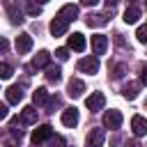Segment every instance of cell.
<instances>
[{
  "label": "cell",
  "instance_id": "obj_2",
  "mask_svg": "<svg viewBox=\"0 0 147 147\" xmlns=\"http://www.w3.org/2000/svg\"><path fill=\"white\" fill-rule=\"evenodd\" d=\"M2 2H5L7 14H9V21H11L14 25L23 23V14H21V9H18V0H2Z\"/></svg>",
  "mask_w": 147,
  "mask_h": 147
},
{
  "label": "cell",
  "instance_id": "obj_15",
  "mask_svg": "<svg viewBox=\"0 0 147 147\" xmlns=\"http://www.w3.org/2000/svg\"><path fill=\"white\" fill-rule=\"evenodd\" d=\"M62 124L64 126H76L78 124V110L76 108H64L62 110Z\"/></svg>",
  "mask_w": 147,
  "mask_h": 147
},
{
  "label": "cell",
  "instance_id": "obj_20",
  "mask_svg": "<svg viewBox=\"0 0 147 147\" xmlns=\"http://www.w3.org/2000/svg\"><path fill=\"white\" fill-rule=\"evenodd\" d=\"M138 90H140V83H129V85H124V90H122V94H124V99H129V101H133V99L138 96Z\"/></svg>",
  "mask_w": 147,
  "mask_h": 147
},
{
  "label": "cell",
  "instance_id": "obj_14",
  "mask_svg": "<svg viewBox=\"0 0 147 147\" xmlns=\"http://www.w3.org/2000/svg\"><path fill=\"white\" fill-rule=\"evenodd\" d=\"M37 117H39V113H37L34 106H25V108L21 110V122H23V124H34Z\"/></svg>",
  "mask_w": 147,
  "mask_h": 147
},
{
  "label": "cell",
  "instance_id": "obj_1",
  "mask_svg": "<svg viewBox=\"0 0 147 147\" xmlns=\"http://www.w3.org/2000/svg\"><path fill=\"white\" fill-rule=\"evenodd\" d=\"M103 126L117 131V129L122 126V113H119V110H106V113H103Z\"/></svg>",
  "mask_w": 147,
  "mask_h": 147
},
{
  "label": "cell",
  "instance_id": "obj_27",
  "mask_svg": "<svg viewBox=\"0 0 147 147\" xmlns=\"http://www.w3.org/2000/svg\"><path fill=\"white\" fill-rule=\"evenodd\" d=\"M51 147H64V138L62 136H51Z\"/></svg>",
  "mask_w": 147,
  "mask_h": 147
},
{
  "label": "cell",
  "instance_id": "obj_31",
  "mask_svg": "<svg viewBox=\"0 0 147 147\" xmlns=\"http://www.w3.org/2000/svg\"><path fill=\"white\" fill-rule=\"evenodd\" d=\"M7 51H9V41L5 37H0V53H7Z\"/></svg>",
  "mask_w": 147,
  "mask_h": 147
},
{
  "label": "cell",
  "instance_id": "obj_12",
  "mask_svg": "<svg viewBox=\"0 0 147 147\" xmlns=\"http://www.w3.org/2000/svg\"><path fill=\"white\" fill-rule=\"evenodd\" d=\"M32 48V37L28 34V32H23V34H18L16 37V51L23 55V53H28Z\"/></svg>",
  "mask_w": 147,
  "mask_h": 147
},
{
  "label": "cell",
  "instance_id": "obj_33",
  "mask_svg": "<svg viewBox=\"0 0 147 147\" xmlns=\"http://www.w3.org/2000/svg\"><path fill=\"white\" fill-rule=\"evenodd\" d=\"M9 115V110H7V103H0V119H5Z\"/></svg>",
  "mask_w": 147,
  "mask_h": 147
},
{
  "label": "cell",
  "instance_id": "obj_4",
  "mask_svg": "<svg viewBox=\"0 0 147 147\" xmlns=\"http://www.w3.org/2000/svg\"><path fill=\"white\" fill-rule=\"evenodd\" d=\"M51 136H53V126H51V124H41V126H37V129L32 131V142H34V145H41V142H46Z\"/></svg>",
  "mask_w": 147,
  "mask_h": 147
},
{
  "label": "cell",
  "instance_id": "obj_25",
  "mask_svg": "<svg viewBox=\"0 0 147 147\" xmlns=\"http://www.w3.org/2000/svg\"><path fill=\"white\" fill-rule=\"evenodd\" d=\"M9 131H11V136L14 138H23V129H18V119H11V126H9Z\"/></svg>",
  "mask_w": 147,
  "mask_h": 147
},
{
  "label": "cell",
  "instance_id": "obj_19",
  "mask_svg": "<svg viewBox=\"0 0 147 147\" xmlns=\"http://www.w3.org/2000/svg\"><path fill=\"white\" fill-rule=\"evenodd\" d=\"M48 99H51V96H48L46 87H37V90L32 92V101H34V106H44Z\"/></svg>",
  "mask_w": 147,
  "mask_h": 147
},
{
  "label": "cell",
  "instance_id": "obj_21",
  "mask_svg": "<svg viewBox=\"0 0 147 147\" xmlns=\"http://www.w3.org/2000/svg\"><path fill=\"white\" fill-rule=\"evenodd\" d=\"M64 32H67V25H64L60 18H53V21H51V34H53V37H62Z\"/></svg>",
  "mask_w": 147,
  "mask_h": 147
},
{
  "label": "cell",
  "instance_id": "obj_9",
  "mask_svg": "<svg viewBox=\"0 0 147 147\" xmlns=\"http://www.w3.org/2000/svg\"><path fill=\"white\" fill-rule=\"evenodd\" d=\"M103 138H106L103 129H92V131L87 133L85 142H87V147H103Z\"/></svg>",
  "mask_w": 147,
  "mask_h": 147
},
{
  "label": "cell",
  "instance_id": "obj_34",
  "mask_svg": "<svg viewBox=\"0 0 147 147\" xmlns=\"http://www.w3.org/2000/svg\"><path fill=\"white\" fill-rule=\"evenodd\" d=\"M124 147H142V145H140L138 140H126V142H124Z\"/></svg>",
  "mask_w": 147,
  "mask_h": 147
},
{
  "label": "cell",
  "instance_id": "obj_7",
  "mask_svg": "<svg viewBox=\"0 0 147 147\" xmlns=\"http://www.w3.org/2000/svg\"><path fill=\"white\" fill-rule=\"evenodd\" d=\"M103 103H106V96L101 94V92H92L87 99H85V106L92 110V113H96V110H101L103 108Z\"/></svg>",
  "mask_w": 147,
  "mask_h": 147
},
{
  "label": "cell",
  "instance_id": "obj_24",
  "mask_svg": "<svg viewBox=\"0 0 147 147\" xmlns=\"http://www.w3.org/2000/svg\"><path fill=\"white\" fill-rule=\"evenodd\" d=\"M11 74H14L11 64H7V62H0V78H2V80H7V78H11Z\"/></svg>",
  "mask_w": 147,
  "mask_h": 147
},
{
  "label": "cell",
  "instance_id": "obj_3",
  "mask_svg": "<svg viewBox=\"0 0 147 147\" xmlns=\"http://www.w3.org/2000/svg\"><path fill=\"white\" fill-rule=\"evenodd\" d=\"M55 18H60L64 25H69L71 21H76V18H78V7H76V5H64V7L57 11V16H55Z\"/></svg>",
  "mask_w": 147,
  "mask_h": 147
},
{
  "label": "cell",
  "instance_id": "obj_22",
  "mask_svg": "<svg viewBox=\"0 0 147 147\" xmlns=\"http://www.w3.org/2000/svg\"><path fill=\"white\" fill-rule=\"evenodd\" d=\"M46 80H48V83H60V80H62L60 67H48V69H46Z\"/></svg>",
  "mask_w": 147,
  "mask_h": 147
},
{
  "label": "cell",
  "instance_id": "obj_8",
  "mask_svg": "<svg viewBox=\"0 0 147 147\" xmlns=\"http://www.w3.org/2000/svg\"><path fill=\"white\" fill-rule=\"evenodd\" d=\"M108 48V37L106 34H92V51H94V57L96 55H103Z\"/></svg>",
  "mask_w": 147,
  "mask_h": 147
},
{
  "label": "cell",
  "instance_id": "obj_17",
  "mask_svg": "<svg viewBox=\"0 0 147 147\" xmlns=\"http://www.w3.org/2000/svg\"><path fill=\"white\" fill-rule=\"evenodd\" d=\"M138 18H140V7H138L136 2H131V5L126 7V11H124V21L131 25V23H138Z\"/></svg>",
  "mask_w": 147,
  "mask_h": 147
},
{
  "label": "cell",
  "instance_id": "obj_23",
  "mask_svg": "<svg viewBox=\"0 0 147 147\" xmlns=\"http://www.w3.org/2000/svg\"><path fill=\"white\" fill-rule=\"evenodd\" d=\"M25 14H30V16H39V14H41V5H37L34 0H25Z\"/></svg>",
  "mask_w": 147,
  "mask_h": 147
},
{
  "label": "cell",
  "instance_id": "obj_29",
  "mask_svg": "<svg viewBox=\"0 0 147 147\" xmlns=\"http://www.w3.org/2000/svg\"><path fill=\"white\" fill-rule=\"evenodd\" d=\"M46 103H48V108H51V113H53V110H55V108L60 106V96H55V99H48Z\"/></svg>",
  "mask_w": 147,
  "mask_h": 147
},
{
  "label": "cell",
  "instance_id": "obj_6",
  "mask_svg": "<svg viewBox=\"0 0 147 147\" xmlns=\"http://www.w3.org/2000/svg\"><path fill=\"white\" fill-rule=\"evenodd\" d=\"M78 69H80L83 74H96V71H99V60H96L94 55H87V57L78 60Z\"/></svg>",
  "mask_w": 147,
  "mask_h": 147
},
{
  "label": "cell",
  "instance_id": "obj_35",
  "mask_svg": "<svg viewBox=\"0 0 147 147\" xmlns=\"http://www.w3.org/2000/svg\"><path fill=\"white\" fill-rule=\"evenodd\" d=\"M99 0H80V5H85V7H94Z\"/></svg>",
  "mask_w": 147,
  "mask_h": 147
},
{
  "label": "cell",
  "instance_id": "obj_5",
  "mask_svg": "<svg viewBox=\"0 0 147 147\" xmlns=\"http://www.w3.org/2000/svg\"><path fill=\"white\" fill-rule=\"evenodd\" d=\"M108 16H113V9H108L106 14H87L85 16V23L90 28H101V25L108 23Z\"/></svg>",
  "mask_w": 147,
  "mask_h": 147
},
{
  "label": "cell",
  "instance_id": "obj_10",
  "mask_svg": "<svg viewBox=\"0 0 147 147\" xmlns=\"http://www.w3.org/2000/svg\"><path fill=\"white\" fill-rule=\"evenodd\" d=\"M83 92H85V83L80 78H71L69 85H67V94L74 96V99H78V96H83Z\"/></svg>",
  "mask_w": 147,
  "mask_h": 147
},
{
  "label": "cell",
  "instance_id": "obj_30",
  "mask_svg": "<svg viewBox=\"0 0 147 147\" xmlns=\"http://www.w3.org/2000/svg\"><path fill=\"white\" fill-rule=\"evenodd\" d=\"M124 71H126V67H124V64H119V67H115V74H113V76H115V78H122V76H124Z\"/></svg>",
  "mask_w": 147,
  "mask_h": 147
},
{
  "label": "cell",
  "instance_id": "obj_32",
  "mask_svg": "<svg viewBox=\"0 0 147 147\" xmlns=\"http://www.w3.org/2000/svg\"><path fill=\"white\" fill-rule=\"evenodd\" d=\"M140 83H147V67H140Z\"/></svg>",
  "mask_w": 147,
  "mask_h": 147
},
{
  "label": "cell",
  "instance_id": "obj_36",
  "mask_svg": "<svg viewBox=\"0 0 147 147\" xmlns=\"http://www.w3.org/2000/svg\"><path fill=\"white\" fill-rule=\"evenodd\" d=\"M34 2H37V5H44V2H48V0H34Z\"/></svg>",
  "mask_w": 147,
  "mask_h": 147
},
{
  "label": "cell",
  "instance_id": "obj_13",
  "mask_svg": "<svg viewBox=\"0 0 147 147\" xmlns=\"http://www.w3.org/2000/svg\"><path fill=\"white\" fill-rule=\"evenodd\" d=\"M48 62H51V53H48V51H39V53L34 55V60H32L30 69H41V67H48Z\"/></svg>",
  "mask_w": 147,
  "mask_h": 147
},
{
  "label": "cell",
  "instance_id": "obj_11",
  "mask_svg": "<svg viewBox=\"0 0 147 147\" xmlns=\"http://www.w3.org/2000/svg\"><path fill=\"white\" fill-rule=\"evenodd\" d=\"M67 41H69V48H71V51H78V53H80V51H85V46H87V41H85V37H83L80 32L69 34V39H67Z\"/></svg>",
  "mask_w": 147,
  "mask_h": 147
},
{
  "label": "cell",
  "instance_id": "obj_26",
  "mask_svg": "<svg viewBox=\"0 0 147 147\" xmlns=\"http://www.w3.org/2000/svg\"><path fill=\"white\" fill-rule=\"evenodd\" d=\"M136 39H138L140 44L147 41V28H145V25H138V30H136Z\"/></svg>",
  "mask_w": 147,
  "mask_h": 147
},
{
  "label": "cell",
  "instance_id": "obj_16",
  "mask_svg": "<svg viewBox=\"0 0 147 147\" xmlns=\"http://www.w3.org/2000/svg\"><path fill=\"white\" fill-rule=\"evenodd\" d=\"M131 129H133L136 136H145V133H147V122H145V117H142V115H133Z\"/></svg>",
  "mask_w": 147,
  "mask_h": 147
},
{
  "label": "cell",
  "instance_id": "obj_18",
  "mask_svg": "<svg viewBox=\"0 0 147 147\" xmlns=\"http://www.w3.org/2000/svg\"><path fill=\"white\" fill-rule=\"evenodd\" d=\"M23 99V90L18 87V85H11L9 90H7V103H18Z\"/></svg>",
  "mask_w": 147,
  "mask_h": 147
},
{
  "label": "cell",
  "instance_id": "obj_28",
  "mask_svg": "<svg viewBox=\"0 0 147 147\" xmlns=\"http://www.w3.org/2000/svg\"><path fill=\"white\" fill-rule=\"evenodd\" d=\"M55 57H57V60H67V57H69V48H57V51H55Z\"/></svg>",
  "mask_w": 147,
  "mask_h": 147
}]
</instances>
